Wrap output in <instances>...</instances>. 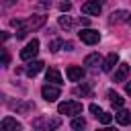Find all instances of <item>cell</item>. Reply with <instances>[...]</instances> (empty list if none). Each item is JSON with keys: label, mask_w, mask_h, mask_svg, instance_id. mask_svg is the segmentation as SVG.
<instances>
[{"label": "cell", "mask_w": 131, "mask_h": 131, "mask_svg": "<svg viewBox=\"0 0 131 131\" xmlns=\"http://www.w3.org/2000/svg\"><path fill=\"white\" fill-rule=\"evenodd\" d=\"M10 25L16 27V39H25L29 31H35V29H39V27L45 25V16L43 14H35V16H29L25 20L14 18V20H10Z\"/></svg>", "instance_id": "6da1fadb"}, {"label": "cell", "mask_w": 131, "mask_h": 131, "mask_svg": "<svg viewBox=\"0 0 131 131\" xmlns=\"http://www.w3.org/2000/svg\"><path fill=\"white\" fill-rule=\"evenodd\" d=\"M57 111H59V115L78 117V115L82 113V102H76V100H66V102H59Z\"/></svg>", "instance_id": "7a4b0ae2"}, {"label": "cell", "mask_w": 131, "mask_h": 131, "mask_svg": "<svg viewBox=\"0 0 131 131\" xmlns=\"http://www.w3.org/2000/svg\"><path fill=\"white\" fill-rule=\"evenodd\" d=\"M78 37H80L82 43H86V45H96V43L100 41V33L94 31V29H82V31L78 33Z\"/></svg>", "instance_id": "3957f363"}, {"label": "cell", "mask_w": 131, "mask_h": 131, "mask_svg": "<svg viewBox=\"0 0 131 131\" xmlns=\"http://www.w3.org/2000/svg\"><path fill=\"white\" fill-rule=\"evenodd\" d=\"M41 94H43V98H45L47 102H53V100L59 98V86L49 82V84H45V86L41 88Z\"/></svg>", "instance_id": "277c9868"}, {"label": "cell", "mask_w": 131, "mask_h": 131, "mask_svg": "<svg viewBox=\"0 0 131 131\" xmlns=\"http://www.w3.org/2000/svg\"><path fill=\"white\" fill-rule=\"evenodd\" d=\"M37 53H39V41H37V39H33V41H29V43H27V47L20 51V59L29 61V59H33Z\"/></svg>", "instance_id": "5b68a950"}, {"label": "cell", "mask_w": 131, "mask_h": 131, "mask_svg": "<svg viewBox=\"0 0 131 131\" xmlns=\"http://www.w3.org/2000/svg\"><path fill=\"white\" fill-rule=\"evenodd\" d=\"M61 125V119H35L33 121V127L35 129H57Z\"/></svg>", "instance_id": "8992f818"}, {"label": "cell", "mask_w": 131, "mask_h": 131, "mask_svg": "<svg viewBox=\"0 0 131 131\" xmlns=\"http://www.w3.org/2000/svg\"><path fill=\"white\" fill-rule=\"evenodd\" d=\"M102 10V2L100 0H88L82 4V12L84 14H92V16H98Z\"/></svg>", "instance_id": "52a82bcc"}, {"label": "cell", "mask_w": 131, "mask_h": 131, "mask_svg": "<svg viewBox=\"0 0 131 131\" xmlns=\"http://www.w3.org/2000/svg\"><path fill=\"white\" fill-rule=\"evenodd\" d=\"M111 25H119V23H129L131 25V12L129 10H115L108 18Z\"/></svg>", "instance_id": "ba28073f"}, {"label": "cell", "mask_w": 131, "mask_h": 131, "mask_svg": "<svg viewBox=\"0 0 131 131\" xmlns=\"http://www.w3.org/2000/svg\"><path fill=\"white\" fill-rule=\"evenodd\" d=\"M0 129H2V131H20L23 125H20L16 119H12V117H4L2 123H0Z\"/></svg>", "instance_id": "9c48e42d"}, {"label": "cell", "mask_w": 131, "mask_h": 131, "mask_svg": "<svg viewBox=\"0 0 131 131\" xmlns=\"http://www.w3.org/2000/svg\"><path fill=\"white\" fill-rule=\"evenodd\" d=\"M129 72H131V66H129V63H119V68H117V72H115L113 82H125V80H127V76H129Z\"/></svg>", "instance_id": "30bf717a"}, {"label": "cell", "mask_w": 131, "mask_h": 131, "mask_svg": "<svg viewBox=\"0 0 131 131\" xmlns=\"http://www.w3.org/2000/svg\"><path fill=\"white\" fill-rule=\"evenodd\" d=\"M66 74H68L70 82H80V80L84 78V70H82L80 66H70V68L66 70Z\"/></svg>", "instance_id": "8fae6325"}, {"label": "cell", "mask_w": 131, "mask_h": 131, "mask_svg": "<svg viewBox=\"0 0 131 131\" xmlns=\"http://www.w3.org/2000/svg\"><path fill=\"white\" fill-rule=\"evenodd\" d=\"M117 63H119V55L117 53H108L104 57V61H102V72H111Z\"/></svg>", "instance_id": "7c38bea8"}, {"label": "cell", "mask_w": 131, "mask_h": 131, "mask_svg": "<svg viewBox=\"0 0 131 131\" xmlns=\"http://www.w3.org/2000/svg\"><path fill=\"white\" fill-rule=\"evenodd\" d=\"M43 66H45V63H43L41 59L29 61V66H27V76H31V78H33V76H37V74H39V72L43 70Z\"/></svg>", "instance_id": "4fadbf2b"}, {"label": "cell", "mask_w": 131, "mask_h": 131, "mask_svg": "<svg viewBox=\"0 0 131 131\" xmlns=\"http://www.w3.org/2000/svg\"><path fill=\"white\" fill-rule=\"evenodd\" d=\"M45 78H47V82H51V84H57V86H61V84H63L61 74H59L55 68H49V70H47V74H45Z\"/></svg>", "instance_id": "5bb4252c"}, {"label": "cell", "mask_w": 131, "mask_h": 131, "mask_svg": "<svg viewBox=\"0 0 131 131\" xmlns=\"http://www.w3.org/2000/svg\"><path fill=\"white\" fill-rule=\"evenodd\" d=\"M115 119H117V123H119V125H123V127H125V125H129V123H131V113H129V111H125V108H121L119 113H115Z\"/></svg>", "instance_id": "9a60e30c"}, {"label": "cell", "mask_w": 131, "mask_h": 131, "mask_svg": "<svg viewBox=\"0 0 131 131\" xmlns=\"http://www.w3.org/2000/svg\"><path fill=\"white\" fill-rule=\"evenodd\" d=\"M108 100H111V104L115 106V108H123V104H125V100L121 98V94H117V92H113V90H108Z\"/></svg>", "instance_id": "2e32d148"}, {"label": "cell", "mask_w": 131, "mask_h": 131, "mask_svg": "<svg viewBox=\"0 0 131 131\" xmlns=\"http://www.w3.org/2000/svg\"><path fill=\"white\" fill-rule=\"evenodd\" d=\"M8 104H10V108H14L18 113H29L33 108V102H8Z\"/></svg>", "instance_id": "e0dca14e"}, {"label": "cell", "mask_w": 131, "mask_h": 131, "mask_svg": "<svg viewBox=\"0 0 131 131\" xmlns=\"http://www.w3.org/2000/svg\"><path fill=\"white\" fill-rule=\"evenodd\" d=\"M100 61H102V59H100V55H98V53H90V55H86V57H84V66H90V68H96Z\"/></svg>", "instance_id": "ac0fdd59"}, {"label": "cell", "mask_w": 131, "mask_h": 131, "mask_svg": "<svg viewBox=\"0 0 131 131\" xmlns=\"http://www.w3.org/2000/svg\"><path fill=\"white\" fill-rule=\"evenodd\" d=\"M74 25H76V20H74L72 16H59V27H61V29L70 31V29H72Z\"/></svg>", "instance_id": "d6986e66"}, {"label": "cell", "mask_w": 131, "mask_h": 131, "mask_svg": "<svg viewBox=\"0 0 131 131\" xmlns=\"http://www.w3.org/2000/svg\"><path fill=\"white\" fill-rule=\"evenodd\" d=\"M63 45H66V41H63V39H53V41L49 43V49H51V51H59Z\"/></svg>", "instance_id": "ffe728a7"}, {"label": "cell", "mask_w": 131, "mask_h": 131, "mask_svg": "<svg viewBox=\"0 0 131 131\" xmlns=\"http://www.w3.org/2000/svg\"><path fill=\"white\" fill-rule=\"evenodd\" d=\"M86 127V121L82 119V117H74V121H72V129H84Z\"/></svg>", "instance_id": "44dd1931"}, {"label": "cell", "mask_w": 131, "mask_h": 131, "mask_svg": "<svg viewBox=\"0 0 131 131\" xmlns=\"http://www.w3.org/2000/svg\"><path fill=\"white\" fill-rule=\"evenodd\" d=\"M74 92H76L78 96H90V88H88V86H78Z\"/></svg>", "instance_id": "7402d4cb"}, {"label": "cell", "mask_w": 131, "mask_h": 131, "mask_svg": "<svg viewBox=\"0 0 131 131\" xmlns=\"http://www.w3.org/2000/svg\"><path fill=\"white\" fill-rule=\"evenodd\" d=\"M98 119H100V123H102V125H108V123L113 121V115H111V113H104V111H102V115H100Z\"/></svg>", "instance_id": "603a6c76"}, {"label": "cell", "mask_w": 131, "mask_h": 131, "mask_svg": "<svg viewBox=\"0 0 131 131\" xmlns=\"http://www.w3.org/2000/svg\"><path fill=\"white\" fill-rule=\"evenodd\" d=\"M88 108H90V113H92V115H94V117H96V119H98V117H100V115H102V108H100V106H98V104H90V106H88Z\"/></svg>", "instance_id": "cb8c5ba5"}, {"label": "cell", "mask_w": 131, "mask_h": 131, "mask_svg": "<svg viewBox=\"0 0 131 131\" xmlns=\"http://www.w3.org/2000/svg\"><path fill=\"white\" fill-rule=\"evenodd\" d=\"M8 61H10V55L6 49H2V66H8Z\"/></svg>", "instance_id": "d4e9b609"}, {"label": "cell", "mask_w": 131, "mask_h": 131, "mask_svg": "<svg viewBox=\"0 0 131 131\" xmlns=\"http://www.w3.org/2000/svg\"><path fill=\"white\" fill-rule=\"evenodd\" d=\"M59 8H61V12H68V10L72 8V4H70V2H61V4H59Z\"/></svg>", "instance_id": "484cf974"}, {"label": "cell", "mask_w": 131, "mask_h": 131, "mask_svg": "<svg viewBox=\"0 0 131 131\" xmlns=\"http://www.w3.org/2000/svg\"><path fill=\"white\" fill-rule=\"evenodd\" d=\"M63 49H68V51H72V49H74V43H72V41H66V45H63Z\"/></svg>", "instance_id": "4316f807"}, {"label": "cell", "mask_w": 131, "mask_h": 131, "mask_svg": "<svg viewBox=\"0 0 131 131\" xmlns=\"http://www.w3.org/2000/svg\"><path fill=\"white\" fill-rule=\"evenodd\" d=\"M125 92H127V94H129V96H131V80H129V82H127V84H125Z\"/></svg>", "instance_id": "83f0119b"}, {"label": "cell", "mask_w": 131, "mask_h": 131, "mask_svg": "<svg viewBox=\"0 0 131 131\" xmlns=\"http://www.w3.org/2000/svg\"><path fill=\"white\" fill-rule=\"evenodd\" d=\"M14 2H16V0H4V6H12Z\"/></svg>", "instance_id": "f1b7e54d"}]
</instances>
